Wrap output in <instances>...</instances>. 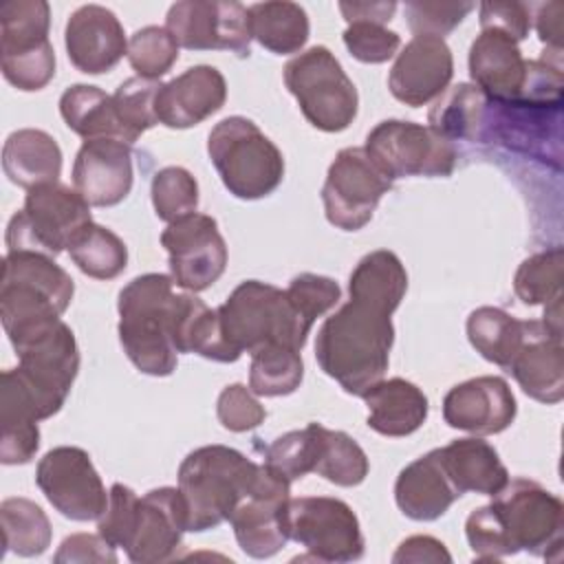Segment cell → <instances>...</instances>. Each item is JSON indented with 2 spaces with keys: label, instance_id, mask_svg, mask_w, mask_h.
Here are the masks:
<instances>
[{
  "label": "cell",
  "instance_id": "cell-38",
  "mask_svg": "<svg viewBox=\"0 0 564 564\" xmlns=\"http://www.w3.org/2000/svg\"><path fill=\"white\" fill-rule=\"evenodd\" d=\"M4 553L20 557L42 555L51 546V522L40 505L29 498H7L0 505Z\"/></svg>",
  "mask_w": 564,
  "mask_h": 564
},
{
  "label": "cell",
  "instance_id": "cell-16",
  "mask_svg": "<svg viewBox=\"0 0 564 564\" xmlns=\"http://www.w3.org/2000/svg\"><path fill=\"white\" fill-rule=\"evenodd\" d=\"M165 29L187 51H251L249 9L234 0H181L165 15Z\"/></svg>",
  "mask_w": 564,
  "mask_h": 564
},
{
  "label": "cell",
  "instance_id": "cell-14",
  "mask_svg": "<svg viewBox=\"0 0 564 564\" xmlns=\"http://www.w3.org/2000/svg\"><path fill=\"white\" fill-rule=\"evenodd\" d=\"M392 181L372 163L364 148H344L333 159L322 187L326 220L344 231L366 227Z\"/></svg>",
  "mask_w": 564,
  "mask_h": 564
},
{
  "label": "cell",
  "instance_id": "cell-36",
  "mask_svg": "<svg viewBox=\"0 0 564 564\" xmlns=\"http://www.w3.org/2000/svg\"><path fill=\"white\" fill-rule=\"evenodd\" d=\"M489 99L474 84L447 86L427 112V126L447 141H480Z\"/></svg>",
  "mask_w": 564,
  "mask_h": 564
},
{
  "label": "cell",
  "instance_id": "cell-10",
  "mask_svg": "<svg viewBox=\"0 0 564 564\" xmlns=\"http://www.w3.org/2000/svg\"><path fill=\"white\" fill-rule=\"evenodd\" d=\"M93 223L90 205L68 185L46 183L26 192L24 207L7 225V251L59 256L70 240Z\"/></svg>",
  "mask_w": 564,
  "mask_h": 564
},
{
  "label": "cell",
  "instance_id": "cell-48",
  "mask_svg": "<svg viewBox=\"0 0 564 564\" xmlns=\"http://www.w3.org/2000/svg\"><path fill=\"white\" fill-rule=\"evenodd\" d=\"M341 37L348 53L364 64H383L394 57L401 46L399 33L375 22H352Z\"/></svg>",
  "mask_w": 564,
  "mask_h": 564
},
{
  "label": "cell",
  "instance_id": "cell-54",
  "mask_svg": "<svg viewBox=\"0 0 564 564\" xmlns=\"http://www.w3.org/2000/svg\"><path fill=\"white\" fill-rule=\"evenodd\" d=\"M394 564H421V562H452L449 551L445 549V544L432 535H412L405 538L394 555H392Z\"/></svg>",
  "mask_w": 564,
  "mask_h": 564
},
{
  "label": "cell",
  "instance_id": "cell-19",
  "mask_svg": "<svg viewBox=\"0 0 564 564\" xmlns=\"http://www.w3.org/2000/svg\"><path fill=\"white\" fill-rule=\"evenodd\" d=\"M187 529V507L178 487L150 489L139 498L137 520L128 546L134 564H159L170 560Z\"/></svg>",
  "mask_w": 564,
  "mask_h": 564
},
{
  "label": "cell",
  "instance_id": "cell-28",
  "mask_svg": "<svg viewBox=\"0 0 564 564\" xmlns=\"http://www.w3.org/2000/svg\"><path fill=\"white\" fill-rule=\"evenodd\" d=\"M368 408V427L381 436H410L427 419V397L423 390L403 379H381L364 397Z\"/></svg>",
  "mask_w": 564,
  "mask_h": 564
},
{
  "label": "cell",
  "instance_id": "cell-11",
  "mask_svg": "<svg viewBox=\"0 0 564 564\" xmlns=\"http://www.w3.org/2000/svg\"><path fill=\"white\" fill-rule=\"evenodd\" d=\"M51 7L44 0L0 4V66L18 90H42L55 77V51L48 42Z\"/></svg>",
  "mask_w": 564,
  "mask_h": 564
},
{
  "label": "cell",
  "instance_id": "cell-35",
  "mask_svg": "<svg viewBox=\"0 0 564 564\" xmlns=\"http://www.w3.org/2000/svg\"><path fill=\"white\" fill-rule=\"evenodd\" d=\"M176 350L194 352L218 364H234L240 352L225 339L218 311H212L194 293H183L176 322Z\"/></svg>",
  "mask_w": 564,
  "mask_h": 564
},
{
  "label": "cell",
  "instance_id": "cell-31",
  "mask_svg": "<svg viewBox=\"0 0 564 564\" xmlns=\"http://www.w3.org/2000/svg\"><path fill=\"white\" fill-rule=\"evenodd\" d=\"M37 412L11 370L0 379V460L2 465H24L40 447Z\"/></svg>",
  "mask_w": 564,
  "mask_h": 564
},
{
  "label": "cell",
  "instance_id": "cell-21",
  "mask_svg": "<svg viewBox=\"0 0 564 564\" xmlns=\"http://www.w3.org/2000/svg\"><path fill=\"white\" fill-rule=\"evenodd\" d=\"M518 412L509 383L496 375H482L456 383L443 399V419L449 427L474 436L505 432Z\"/></svg>",
  "mask_w": 564,
  "mask_h": 564
},
{
  "label": "cell",
  "instance_id": "cell-47",
  "mask_svg": "<svg viewBox=\"0 0 564 564\" xmlns=\"http://www.w3.org/2000/svg\"><path fill=\"white\" fill-rule=\"evenodd\" d=\"M471 9H474V2L414 0V2H405V18L414 35H434L443 40L467 18Z\"/></svg>",
  "mask_w": 564,
  "mask_h": 564
},
{
  "label": "cell",
  "instance_id": "cell-45",
  "mask_svg": "<svg viewBox=\"0 0 564 564\" xmlns=\"http://www.w3.org/2000/svg\"><path fill=\"white\" fill-rule=\"evenodd\" d=\"M152 205L154 214L163 223H174L187 214H194L198 207V183L181 165H167L159 170L152 178Z\"/></svg>",
  "mask_w": 564,
  "mask_h": 564
},
{
  "label": "cell",
  "instance_id": "cell-43",
  "mask_svg": "<svg viewBox=\"0 0 564 564\" xmlns=\"http://www.w3.org/2000/svg\"><path fill=\"white\" fill-rule=\"evenodd\" d=\"M319 423H308L302 430H291L278 436L264 449V465L275 474L284 476L289 482L304 478L315 471L319 456Z\"/></svg>",
  "mask_w": 564,
  "mask_h": 564
},
{
  "label": "cell",
  "instance_id": "cell-52",
  "mask_svg": "<svg viewBox=\"0 0 564 564\" xmlns=\"http://www.w3.org/2000/svg\"><path fill=\"white\" fill-rule=\"evenodd\" d=\"M480 11V31H498L522 42L531 31V7L524 2H482Z\"/></svg>",
  "mask_w": 564,
  "mask_h": 564
},
{
  "label": "cell",
  "instance_id": "cell-2",
  "mask_svg": "<svg viewBox=\"0 0 564 564\" xmlns=\"http://www.w3.org/2000/svg\"><path fill=\"white\" fill-rule=\"evenodd\" d=\"M183 293L165 273H145L130 280L119 293V341L134 368L150 377L176 370V322Z\"/></svg>",
  "mask_w": 564,
  "mask_h": 564
},
{
  "label": "cell",
  "instance_id": "cell-55",
  "mask_svg": "<svg viewBox=\"0 0 564 564\" xmlns=\"http://www.w3.org/2000/svg\"><path fill=\"white\" fill-rule=\"evenodd\" d=\"M339 11L348 24L352 22H375L386 24L397 11V2H339Z\"/></svg>",
  "mask_w": 564,
  "mask_h": 564
},
{
  "label": "cell",
  "instance_id": "cell-46",
  "mask_svg": "<svg viewBox=\"0 0 564 564\" xmlns=\"http://www.w3.org/2000/svg\"><path fill=\"white\" fill-rule=\"evenodd\" d=\"M128 62L137 77L159 79L178 59V44L165 26H143L128 40Z\"/></svg>",
  "mask_w": 564,
  "mask_h": 564
},
{
  "label": "cell",
  "instance_id": "cell-8",
  "mask_svg": "<svg viewBox=\"0 0 564 564\" xmlns=\"http://www.w3.org/2000/svg\"><path fill=\"white\" fill-rule=\"evenodd\" d=\"M284 86L295 97L304 119L322 132H341L357 117V88L326 46H311L289 59Z\"/></svg>",
  "mask_w": 564,
  "mask_h": 564
},
{
  "label": "cell",
  "instance_id": "cell-40",
  "mask_svg": "<svg viewBox=\"0 0 564 564\" xmlns=\"http://www.w3.org/2000/svg\"><path fill=\"white\" fill-rule=\"evenodd\" d=\"M304 379V361L300 350L271 344L251 352L249 390L256 397L293 394Z\"/></svg>",
  "mask_w": 564,
  "mask_h": 564
},
{
  "label": "cell",
  "instance_id": "cell-53",
  "mask_svg": "<svg viewBox=\"0 0 564 564\" xmlns=\"http://www.w3.org/2000/svg\"><path fill=\"white\" fill-rule=\"evenodd\" d=\"M55 562H117V553L115 546L106 542L99 533H73L59 544Z\"/></svg>",
  "mask_w": 564,
  "mask_h": 564
},
{
  "label": "cell",
  "instance_id": "cell-32",
  "mask_svg": "<svg viewBox=\"0 0 564 564\" xmlns=\"http://www.w3.org/2000/svg\"><path fill=\"white\" fill-rule=\"evenodd\" d=\"M408 291V273L394 251L366 253L350 273L348 295L394 313Z\"/></svg>",
  "mask_w": 564,
  "mask_h": 564
},
{
  "label": "cell",
  "instance_id": "cell-23",
  "mask_svg": "<svg viewBox=\"0 0 564 564\" xmlns=\"http://www.w3.org/2000/svg\"><path fill=\"white\" fill-rule=\"evenodd\" d=\"M132 150L119 139L84 141L73 163V185L90 207L119 205L132 189Z\"/></svg>",
  "mask_w": 564,
  "mask_h": 564
},
{
  "label": "cell",
  "instance_id": "cell-29",
  "mask_svg": "<svg viewBox=\"0 0 564 564\" xmlns=\"http://www.w3.org/2000/svg\"><path fill=\"white\" fill-rule=\"evenodd\" d=\"M443 469L456 491L494 496L509 482V471L502 465L494 445L478 436L456 438L445 447H438Z\"/></svg>",
  "mask_w": 564,
  "mask_h": 564
},
{
  "label": "cell",
  "instance_id": "cell-22",
  "mask_svg": "<svg viewBox=\"0 0 564 564\" xmlns=\"http://www.w3.org/2000/svg\"><path fill=\"white\" fill-rule=\"evenodd\" d=\"M64 44L70 64L86 75L112 70L128 53V40L119 18L101 4H84L70 13Z\"/></svg>",
  "mask_w": 564,
  "mask_h": 564
},
{
  "label": "cell",
  "instance_id": "cell-15",
  "mask_svg": "<svg viewBox=\"0 0 564 564\" xmlns=\"http://www.w3.org/2000/svg\"><path fill=\"white\" fill-rule=\"evenodd\" d=\"M35 482L46 500L64 518L75 522L99 520L108 507V494L86 449L59 445L48 449L37 467Z\"/></svg>",
  "mask_w": 564,
  "mask_h": 564
},
{
  "label": "cell",
  "instance_id": "cell-51",
  "mask_svg": "<svg viewBox=\"0 0 564 564\" xmlns=\"http://www.w3.org/2000/svg\"><path fill=\"white\" fill-rule=\"evenodd\" d=\"M216 414L220 425L229 432H249L267 419L264 405H260L253 392L242 383H231L218 394Z\"/></svg>",
  "mask_w": 564,
  "mask_h": 564
},
{
  "label": "cell",
  "instance_id": "cell-50",
  "mask_svg": "<svg viewBox=\"0 0 564 564\" xmlns=\"http://www.w3.org/2000/svg\"><path fill=\"white\" fill-rule=\"evenodd\" d=\"M137 509H139V496L130 487L115 482L108 494V507L97 520V533L106 542H110L115 549L117 546L126 549L134 529Z\"/></svg>",
  "mask_w": 564,
  "mask_h": 564
},
{
  "label": "cell",
  "instance_id": "cell-9",
  "mask_svg": "<svg viewBox=\"0 0 564 564\" xmlns=\"http://www.w3.org/2000/svg\"><path fill=\"white\" fill-rule=\"evenodd\" d=\"M491 498V513L511 555L527 551L538 557L560 560L564 542V505L553 491L535 480L513 478Z\"/></svg>",
  "mask_w": 564,
  "mask_h": 564
},
{
  "label": "cell",
  "instance_id": "cell-37",
  "mask_svg": "<svg viewBox=\"0 0 564 564\" xmlns=\"http://www.w3.org/2000/svg\"><path fill=\"white\" fill-rule=\"evenodd\" d=\"M465 328L467 339L476 352L505 370L509 368L527 335V322L496 306H480L471 311Z\"/></svg>",
  "mask_w": 564,
  "mask_h": 564
},
{
  "label": "cell",
  "instance_id": "cell-25",
  "mask_svg": "<svg viewBox=\"0 0 564 564\" xmlns=\"http://www.w3.org/2000/svg\"><path fill=\"white\" fill-rule=\"evenodd\" d=\"M507 370L527 397L546 405L560 403L564 397L562 333H553L544 322L529 319L524 341Z\"/></svg>",
  "mask_w": 564,
  "mask_h": 564
},
{
  "label": "cell",
  "instance_id": "cell-7",
  "mask_svg": "<svg viewBox=\"0 0 564 564\" xmlns=\"http://www.w3.org/2000/svg\"><path fill=\"white\" fill-rule=\"evenodd\" d=\"M15 381L26 392L40 421L62 410L79 372V348L68 324L55 319L13 346Z\"/></svg>",
  "mask_w": 564,
  "mask_h": 564
},
{
  "label": "cell",
  "instance_id": "cell-44",
  "mask_svg": "<svg viewBox=\"0 0 564 564\" xmlns=\"http://www.w3.org/2000/svg\"><path fill=\"white\" fill-rule=\"evenodd\" d=\"M161 86L163 84L159 79L130 77L115 90L112 101L128 145H132L145 130L159 123L156 95Z\"/></svg>",
  "mask_w": 564,
  "mask_h": 564
},
{
  "label": "cell",
  "instance_id": "cell-30",
  "mask_svg": "<svg viewBox=\"0 0 564 564\" xmlns=\"http://www.w3.org/2000/svg\"><path fill=\"white\" fill-rule=\"evenodd\" d=\"M2 170L9 181L26 192L46 183H57L62 174V150L57 141L37 128H22L7 137L2 148Z\"/></svg>",
  "mask_w": 564,
  "mask_h": 564
},
{
  "label": "cell",
  "instance_id": "cell-49",
  "mask_svg": "<svg viewBox=\"0 0 564 564\" xmlns=\"http://www.w3.org/2000/svg\"><path fill=\"white\" fill-rule=\"evenodd\" d=\"M286 295L302 313V317L315 324L317 317L326 315L339 302L341 289L333 278L317 273H300L289 282Z\"/></svg>",
  "mask_w": 564,
  "mask_h": 564
},
{
  "label": "cell",
  "instance_id": "cell-34",
  "mask_svg": "<svg viewBox=\"0 0 564 564\" xmlns=\"http://www.w3.org/2000/svg\"><path fill=\"white\" fill-rule=\"evenodd\" d=\"M59 115L64 123L84 141L119 139L126 143L112 95L90 84L68 86L59 97Z\"/></svg>",
  "mask_w": 564,
  "mask_h": 564
},
{
  "label": "cell",
  "instance_id": "cell-12",
  "mask_svg": "<svg viewBox=\"0 0 564 564\" xmlns=\"http://www.w3.org/2000/svg\"><path fill=\"white\" fill-rule=\"evenodd\" d=\"M289 540L304 546L315 562H355L364 555V533L355 511L339 498H289L284 511Z\"/></svg>",
  "mask_w": 564,
  "mask_h": 564
},
{
  "label": "cell",
  "instance_id": "cell-4",
  "mask_svg": "<svg viewBox=\"0 0 564 564\" xmlns=\"http://www.w3.org/2000/svg\"><path fill=\"white\" fill-rule=\"evenodd\" d=\"M73 293V278L51 256L7 251L0 278V317L11 346L59 319L70 306Z\"/></svg>",
  "mask_w": 564,
  "mask_h": 564
},
{
  "label": "cell",
  "instance_id": "cell-18",
  "mask_svg": "<svg viewBox=\"0 0 564 564\" xmlns=\"http://www.w3.org/2000/svg\"><path fill=\"white\" fill-rule=\"evenodd\" d=\"M291 498V482L264 465L258 487L236 507L229 522L238 546L256 560L273 557L289 542L284 511Z\"/></svg>",
  "mask_w": 564,
  "mask_h": 564
},
{
  "label": "cell",
  "instance_id": "cell-41",
  "mask_svg": "<svg viewBox=\"0 0 564 564\" xmlns=\"http://www.w3.org/2000/svg\"><path fill=\"white\" fill-rule=\"evenodd\" d=\"M368 456L361 445L341 430H328L322 425L319 432V456L315 474L337 487L361 485L368 476Z\"/></svg>",
  "mask_w": 564,
  "mask_h": 564
},
{
  "label": "cell",
  "instance_id": "cell-24",
  "mask_svg": "<svg viewBox=\"0 0 564 564\" xmlns=\"http://www.w3.org/2000/svg\"><path fill=\"white\" fill-rule=\"evenodd\" d=\"M227 99V82L216 66H189L161 86L156 95L159 123L185 130L216 115Z\"/></svg>",
  "mask_w": 564,
  "mask_h": 564
},
{
  "label": "cell",
  "instance_id": "cell-6",
  "mask_svg": "<svg viewBox=\"0 0 564 564\" xmlns=\"http://www.w3.org/2000/svg\"><path fill=\"white\" fill-rule=\"evenodd\" d=\"M207 154L223 185L242 200H258L278 189L284 178L280 148L247 117L218 121L207 137Z\"/></svg>",
  "mask_w": 564,
  "mask_h": 564
},
{
  "label": "cell",
  "instance_id": "cell-27",
  "mask_svg": "<svg viewBox=\"0 0 564 564\" xmlns=\"http://www.w3.org/2000/svg\"><path fill=\"white\" fill-rule=\"evenodd\" d=\"M456 498H460V494L443 469L438 447L405 465L394 482L397 507L416 522L441 518Z\"/></svg>",
  "mask_w": 564,
  "mask_h": 564
},
{
  "label": "cell",
  "instance_id": "cell-33",
  "mask_svg": "<svg viewBox=\"0 0 564 564\" xmlns=\"http://www.w3.org/2000/svg\"><path fill=\"white\" fill-rule=\"evenodd\" d=\"M249 9L251 37L275 55L300 53L308 40L311 24L306 11L297 2L269 0Z\"/></svg>",
  "mask_w": 564,
  "mask_h": 564
},
{
  "label": "cell",
  "instance_id": "cell-39",
  "mask_svg": "<svg viewBox=\"0 0 564 564\" xmlns=\"http://www.w3.org/2000/svg\"><path fill=\"white\" fill-rule=\"evenodd\" d=\"M77 269L95 280H112L128 264L126 242L104 225L88 223L68 245Z\"/></svg>",
  "mask_w": 564,
  "mask_h": 564
},
{
  "label": "cell",
  "instance_id": "cell-20",
  "mask_svg": "<svg viewBox=\"0 0 564 564\" xmlns=\"http://www.w3.org/2000/svg\"><path fill=\"white\" fill-rule=\"evenodd\" d=\"M454 57L445 40L434 35H414L388 75V88L394 99L410 108L434 101L452 82Z\"/></svg>",
  "mask_w": 564,
  "mask_h": 564
},
{
  "label": "cell",
  "instance_id": "cell-1",
  "mask_svg": "<svg viewBox=\"0 0 564 564\" xmlns=\"http://www.w3.org/2000/svg\"><path fill=\"white\" fill-rule=\"evenodd\" d=\"M390 315L375 304L350 297L319 326L315 359L348 394L364 397L383 379L394 344Z\"/></svg>",
  "mask_w": 564,
  "mask_h": 564
},
{
  "label": "cell",
  "instance_id": "cell-5",
  "mask_svg": "<svg viewBox=\"0 0 564 564\" xmlns=\"http://www.w3.org/2000/svg\"><path fill=\"white\" fill-rule=\"evenodd\" d=\"M225 339L242 355L280 344L302 350L313 328L295 308L286 289L260 280L240 282L216 308Z\"/></svg>",
  "mask_w": 564,
  "mask_h": 564
},
{
  "label": "cell",
  "instance_id": "cell-26",
  "mask_svg": "<svg viewBox=\"0 0 564 564\" xmlns=\"http://www.w3.org/2000/svg\"><path fill=\"white\" fill-rule=\"evenodd\" d=\"M469 77L491 104H511L527 82L529 59L518 42L498 31H480L469 46Z\"/></svg>",
  "mask_w": 564,
  "mask_h": 564
},
{
  "label": "cell",
  "instance_id": "cell-42",
  "mask_svg": "<svg viewBox=\"0 0 564 564\" xmlns=\"http://www.w3.org/2000/svg\"><path fill=\"white\" fill-rule=\"evenodd\" d=\"M562 282H564V253L560 247L533 253L527 258L516 275L513 291L518 300L529 306L551 304L562 300Z\"/></svg>",
  "mask_w": 564,
  "mask_h": 564
},
{
  "label": "cell",
  "instance_id": "cell-17",
  "mask_svg": "<svg viewBox=\"0 0 564 564\" xmlns=\"http://www.w3.org/2000/svg\"><path fill=\"white\" fill-rule=\"evenodd\" d=\"M161 245L170 258V275L176 286L200 293L209 289L227 269V245L216 218L187 214L170 223L161 234Z\"/></svg>",
  "mask_w": 564,
  "mask_h": 564
},
{
  "label": "cell",
  "instance_id": "cell-3",
  "mask_svg": "<svg viewBox=\"0 0 564 564\" xmlns=\"http://www.w3.org/2000/svg\"><path fill=\"white\" fill-rule=\"evenodd\" d=\"M264 463L258 465L227 445H203L178 467V489L187 507V529L203 533L229 522L236 507L258 487Z\"/></svg>",
  "mask_w": 564,
  "mask_h": 564
},
{
  "label": "cell",
  "instance_id": "cell-56",
  "mask_svg": "<svg viewBox=\"0 0 564 564\" xmlns=\"http://www.w3.org/2000/svg\"><path fill=\"white\" fill-rule=\"evenodd\" d=\"M562 11L564 7L560 2H546L540 4L535 13V31L540 40L555 53L562 51Z\"/></svg>",
  "mask_w": 564,
  "mask_h": 564
},
{
  "label": "cell",
  "instance_id": "cell-13",
  "mask_svg": "<svg viewBox=\"0 0 564 564\" xmlns=\"http://www.w3.org/2000/svg\"><path fill=\"white\" fill-rule=\"evenodd\" d=\"M372 163L390 178L449 176L456 165V148L430 126L386 119L377 123L364 145Z\"/></svg>",
  "mask_w": 564,
  "mask_h": 564
}]
</instances>
